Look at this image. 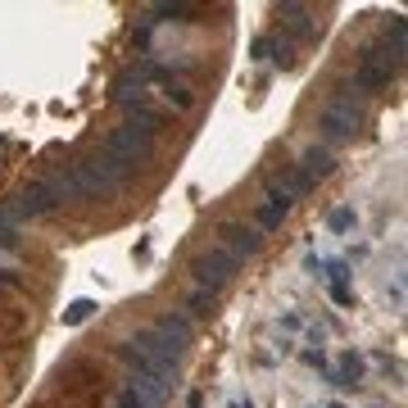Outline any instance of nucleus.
<instances>
[{"label": "nucleus", "mask_w": 408, "mask_h": 408, "mask_svg": "<svg viewBox=\"0 0 408 408\" xmlns=\"http://www.w3.org/2000/svg\"><path fill=\"white\" fill-rule=\"evenodd\" d=\"M154 127H159V119H150V114H145V119H127V123H119V127L109 132L105 150L136 172L141 163L154 154Z\"/></svg>", "instance_id": "1"}, {"label": "nucleus", "mask_w": 408, "mask_h": 408, "mask_svg": "<svg viewBox=\"0 0 408 408\" xmlns=\"http://www.w3.org/2000/svg\"><path fill=\"white\" fill-rule=\"evenodd\" d=\"M318 127L327 141H354L363 132V114L354 109V100H327L318 114Z\"/></svg>", "instance_id": "2"}, {"label": "nucleus", "mask_w": 408, "mask_h": 408, "mask_svg": "<svg viewBox=\"0 0 408 408\" xmlns=\"http://www.w3.org/2000/svg\"><path fill=\"white\" fill-rule=\"evenodd\" d=\"M123 408H141V404H136V399H132V395H127V399H123Z\"/></svg>", "instance_id": "19"}, {"label": "nucleus", "mask_w": 408, "mask_h": 408, "mask_svg": "<svg viewBox=\"0 0 408 408\" xmlns=\"http://www.w3.org/2000/svg\"><path fill=\"white\" fill-rule=\"evenodd\" d=\"M263 54H268V37H258V41L249 45V59H263Z\"/></svg>", "instance_id": "18"}, {"label": "nucleus", "mask_w": 408, "mask_h": 408, "mask_svg": "<svg viewBox=\"0 0 408 408\" xmlns=\"http://www.w3.org/2000/svg\"><path fill=\"white\" fill-rule=\"evenodd\" d=\"M281 23L295 41H313L318 37V23L309 19V5H281Z\"/></svg>", "instance_id": "9"}, {"label": "nucleus", "mask_w": 408, "mask_h": 408, "mask_svg": "<svg viewBox=\"0 0 408 408\" xmlns=\"http://www.w3.org/2000/svg\"><path fill=\"white\" fill-rule=\"evenodd\" d=\"M295 168H300L309 182H323V177H332L336 159H332V150H318V145H313V150H304V159L295 163Z\"/></svg>", "instance_id": "10"}, {"label": "nucleus", "mask_w": 408, "mask_h": 408, "mask_svg": "<svg viewBox=\"0 0 408 408\" xmlns=\"http://www.w3.org/2000/svg\"><path fill=\"white\" fill-rule=\"evenodd\" d=\"M395 68H399V54H363V64L354 73V86L358 91H381L395 77Z\"/></svg>", "instance_id": "4"}, {"label": "nucleus", "mask_w": 408, "mask_h": 408, "mask_svg": "<svg viewBox=\"0 0 408 408\" xmlns=\"http://www.w3.org/2000/svg\"><path fill=\"white\" fill-rule=\"evenodd\" d=\"M54 204H59V200H54V191H50V186H45V182H32L28 191L19 195V204H14V209H19L23 218H37V214H50Z\"/></svg>", "instance_id": "8"}, {"label": "nucleus", "mask_w": 408, "mask_h": 408, "mask_svg": "<svg viewBox=\"0 0 408 408\" xmlns=\"http://www.w3.org/2000/svg\"><path fill=\"white\" fill-rule=\"evenodd\" d=\"M332 300L340 304V309H354V290L345 286V281H332Z\"/></svg>", "instance_id": "15"}, {"label": "nucleus", "mask_w": 408, "mask_h": 408, "mask_svg": "<svg viewBox=\"0 0 408 408\" xmlns=\"http://www.w3.org/2000/svg\"><path fill=\"white\" fill-rule=\"evenodd\" d=\"M232 408H249V404H232Z\"/></svg>", "instance_id": "20"}, {"label": "nucleus", "mask_w": 408, "mask_h": 408, "mask_svg": "<svg viewBox=\"0 0 408 408\" xmlns=\"http://www.w3.org/2000/svg\"><path fill=\"white\" fill-rule=\"evenodd\" d=\"M281 218H286V209H277V204H263V209H258V227H263V232L281 227Z\"/></svg>", "instance_id": "13"}, {"label": "nucleus", "mask_w": 408, "mask_h": 408, "mask_svg": "<svg viewBox=\"0 0 408 408\" xmlns=\"http://www.w3.org/2000/svg\"><path fill=\"white\" fill-rule=\"evenodd\" d=\"M214 245L241 263L245 254H254V249H258V236L249 232V227H241V223H223V227H218V241H214Z\"/></svg>", "instance_id": "6"}, {"label": "nucleus", "mask_w": 408, "mask_h": 408, "mask_svg": "<svg viewBox=\"0 0 408 408\" xmlns=\"http://www.w3.org/2000/svg\"><path fill=\"white\" fill-rule=\"evenodd\" d=\"M168 386H172V372H136L132 376V399L141 408H163Z\"/></svg>", "instance_id": "5"}, {"label": "nucleus", "mask_w": 408, "mask_h": 408, "mask_svg": "<svg viewBox=\"0 0 408 408\" xmlns=\"http://www.w3.org/2000/svg\"><path fill=\"white\" fill-rule=\"evenodd\" d=\"M327 227H332V232H349V227H354V209H332Z\"/></svg>", "instance_id": "14"}, {"label": "nucleus", "mask_w": 408, "mask_h": 408, "mask_svg": "<svg viewBox=\"0 0 408 408\" xmlns=\"http://www.w3.org/2000/svg\"><path fill=\"white\" fill-rule=\"evenodd\" d=\"M332 386H358V381H363V358L354 354V349H345L340 354V367H332Z\"/></svg>", "instance_id": "11"}, {"label": "nucleus", "mask_w": 408, "mask_h": 408, "mask_svg": "<svg viewBox=\"0 0 408 408\" xmlns=\"http://www.w3.org/2000/svg\"><path fill=\"white\" fill-rule=\"evenodd\" d=\"M304 363H309V367H323V372H332V367H327V354H323V349H304Z\"/></svg>", "instance_id": "17"}, {"label": "nucleus", "mask_w": 408, "mask_h": 408, "mask_svg": "<svg viewBox=\"0 0 408 408\" xmlns=\"http://www.w3.org/2000/svg\"><path fill=\"white\" fill-rule=\"evenodd\" d=\"M91 313H96V300H73V304L64 309V327H82Z\"/></svg>", "instance_id": "12"}, {"label": "nucleus", "mask_w": 408, "mask_h": 408, "mask_svg": "<svg viewBox=\"0 0 408 408\" xmlns=\"http://www.w3.org/2000/svg\"><path fill=\"white\" fill-rule=\"evenodd\" d=\"M195 281H200L204 290H214V286H223V281H232V272L241 268L236 258L232 254H223V249L218 245H209V249H200V254H195Z\"/></svg>", "instance_id": "3"}, {"label": "nucleus", "mask_w": 408, "mask_h": 408, "mask_svg": "<svg viewBox=\"0 0 408 408\" xmlns=\"http://www.w3.org/2000/svg\"><path fill=\"white\" fill-rule=\"evenodd\" d=\"M332 408H345V404H332Z\"/></svg>", "instance_id": "21"}, {"label": "nucleus", "mask_w": 408, "mask_h": 408, "mask_svg": "<svg viewBox=\"0 0 408 408\" xmlns=\"http://www.w3.org/2000/svg\"><path fill=\"white\" fill-rule=\"evenodd\" d=\"M204 304H214V290H195V295H191V313H209V309H204Z\"/></svg>", "instance_id": "16"}, {"label": "nucleus", "mask_w": 408, "mask_h": 408, "mask_svg": "<svg viewBox=\"0 0 408 408\" xmlns=\"http://www.w3.org/2000/svg\"><path fill=\"white\" fill-rule=\"evenodd\" d=\"M268 191L286 195V200L295 204V200H304V195L313 191V182H309V177H304L300 168H295V163H281V172H272V186H268Z\"/></svg>", "instance_id": "7"}]
</instances>
